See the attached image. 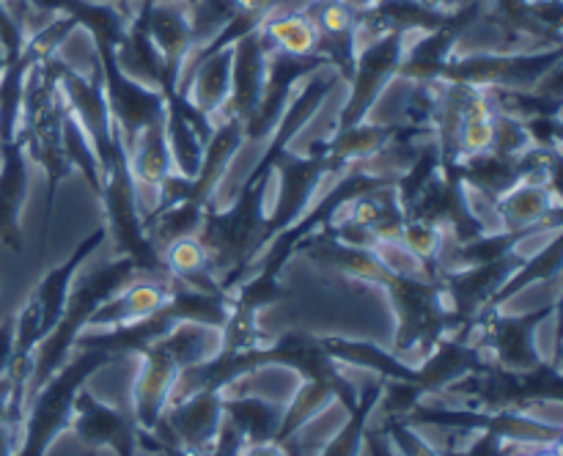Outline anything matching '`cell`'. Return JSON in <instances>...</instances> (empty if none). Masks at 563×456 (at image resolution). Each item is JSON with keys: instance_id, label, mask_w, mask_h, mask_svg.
<instances>
[{"instance_id": "6da1fadb", "label": "cell", "mask_w": 563, "mask_h": 456, "mask_svg": "<svg viewBox=\"0 0 563 456\" xmlns=\"http://www.w3.org/2000/svg\"><path fill=\"white\" fill-rule=\"evenodd\" d=\"M231 66H234V38L220 42L192 66L187 80L176 91L185 97L187 108L209 119V130L214 126L218 115L229 104L231 97Z\"/></svg>"}, {"instance_id": "5b68a950", "label": "cell", "mask_w": 563, "mask_h": 456, "mask_svg": "<svg viewBox=\"0 0 563 456\" xmlns=\"http://www.w3.org/2000/svg\"><path fill=\"white\" fill-rule=\"evenodd\" d=\"M234 456H289L278 440H247Z\"/></svg>"}, {"instance_id": "3957f363", "label": "cell", "mask_w": 563, "mask_h": 456, "mask_svg": "<svg viewBox=\"0 0 563 456\" xmlns=\"http://www.w3.org/2000/svg\"><path fill=\"white\" fill-rule=\"evenodd\" d=\"M258 33L273 53L289 58H319L322 36L306 11H284V14H264Z\"/></svg>"}, {"instance_id": "277c9868", "label": "cell", "mask_w": 563, "mask_h": 456, "mask_svg": "<svg viewBox=\"0 0 563 456\" xmlns=\"http://www.w3.org/2000/svg\"><path fill=\"white\" fill-rule=\"evenodd\" d=\"M163 258L168 273H174L176 278L187 280V283H196L198 278L209 280V275H212L207 247H203L201 236L198 234L181 236V240H174L170 245H165Z\"/></svg>"}, {"instance_id": "52a82bcc", "label": "cell", "mask_w": 563, "mask_h": 456, "mask_svg": "<svg viewBox=\"0 0 563 456\" xmlns=\"http://www.w3.org/2000/svg\"><path fill=\"white\" fill-rule=\"evenodd\" d=\"M533 456H559V454H555V451H539V454H533Z\"/></svg>"}, {"instance_id": "7a4b0ae2", "label": "cell", "mask_w": 563, "mask_h": 456, "mask_svg": "<svg viewBox=\"0 0 563 456\" xmlns=\"http://www.w3.org/2000/svg\"><path fill=\"white\" fill-rule=\"evenodd\" d=\"M555 209H559V192L550 187V181L520 179L498 196L500 225L509 234L542 229V223Z\"/></svg>"}, {"instance_id": "8992f818", "label": "cell", "mask_w": 563, "mask_h": 456, "mask_svg": "<svg viewBox=\"0 0 563 456\" xmlns=\"http://www.w3.org/2000/svg\"><path fill=\"white\" fill-rule=\"evenodd\" d=\"M341 3H344L346 9H352L357 16H361V14H368V11H374L377 5H383L385 0H341Z\"/></svg>"}]
</instances>
